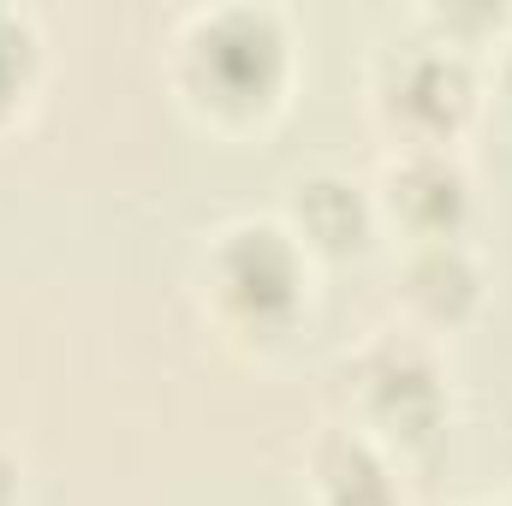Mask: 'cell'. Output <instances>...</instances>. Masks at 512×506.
<instances>
[{
  "label": "cell",
  "instance_id": "cell-1",
  "mask_svg": "<svg viewBox=\"0 0 512 506\" xmlns=\"http://www.w3.org/2000/svg\"><path fill=\"white\" fill-rule=\"evenodd\" d=\"M179 96L215 126H256L286 102L292 30L274 6H209L191 12L173 42Z\"/></svg>",
  "mask_w": 512,
  "mask_h": 506
},
{
  "label": "cell",
  "instance_id": "cell-2",
  "mask_svg": "<svg viewBox=\"0 0 512 506\" xmlns=\"http://www.w3.org/2000/svg\"><path fill=\"white\" fill-rule=\"evenodd\" d=\"M310 251L280 221H233L203 251V298L209 310L251 340H274L304 310Z\"/></svg>",
  "mask_w": 512,
  "mask_h": 506
},
{
  "label": "cell",
  "instance_id": "cell-3",
  "mask_svg": "<svg viewBox=\"0 0 512 506\" xmlns=\"http://www.w3.org/2000/svg\"><path fill=\"white\" fill-rule=\"evenodd\" d=\"M370 96L382 126L399 137V149H447L477 114V72L459 48L435 42V36H405L382 48L376 72H370Z\"/></svg>",
  "mask_w": 512,
  "mask_h": 506
},
{
  "label": "cell",
  "instance_id": "cell-4",
  "mask_svg": "<svg viewBox=\"0 0 512 506\" xmlns=\"http://www.w3.org/2000/svg\"><path fill=\"white\" fill-rule=\"evenodd\" d=\"M352 399H358V417H364V441H399V447H423L441 435L447 423V387L435 358L417 346V340H399L387 334L376 346H364L352 358Z\"/></svg>",
  "mask_w": 512,
  "mask_h": 506
},
{
  "label": "cell",
  "instance_id": "cell-5",
  "mask_svg": "<svg viewBox=\"0 0 512 506\" xmlns=\"http://www.w3.org/2000/svg\"><path fill=\"white\" fill-rule=\"evenodd\" d=\"M376 215H387L411 245H447L471 215V179L447 149H399L382 173Z\"/></svg>",
  "mask_w": 512,
  "mask_h": 506
},
{
  "label": "cell",
  "instance_id": "cell-6",
  "mask_svg": "<svg viewBox=\"0 0 512 506\" xmlns=\"http://www.w3.org/2000/svg\"><path fill=\"white\" fill-rule=\"evenodd\" d=\"M376 227V197L346 173H310L286 197V233L310 256H352L364 251Z\"/></svg>",
  "mask_w": 512,
  "mask_h": 506
},
{
  "label": "cell",
  "instance_id": "cell-7",
  "mask_svg": "<svg viewBox=\"0 0 512 506\" xmlns=\"http://www.w3.org/2000/svg\"><path fill=\"white\" fill-rule=\"evenodd\" d=\"M399 298H405V310L417 322L453 328V322H465L477 310L483 274H477L471 256L459 251V239H447V245H411L405 274H399Z\"/></svg>",
  "mask_w": 512,
  "mask_h": 506
},
{
  "label": "cell",
  "instance_id": "cell-8",
  "mask_svg": "<svg viewBox=\"0 0 512 506\" xmlns=\"http://www.w3.org/2000/svg\"><path fill=\"white\" fill-rule=\"evenodd\" d=\"M316 495L322 506H393V477L376 441H364L358 429H334L316 441Z\"/></svg>",
  "mask_w": 512,
  "mask_h": 506
},
{
  "label": "cell",
  "instance_id": "cell-9",
  "mask_svg": "<svg viewBox=\"0 0 512 506\" xmlns=\"http://www.w3.org/2000/svg\"><path fill=\"white\" fill-rule=\"evenodd\" d=\"M36 78H42V36H36L30 12L0 6V120H12L30 102Z\"/></svg>",
  "mask_w": 512,
  "mask_h": 506
},
{
  "label": "cell",
  "instance_id": "cell-10",
  "mask_svg": "<svg viewBox=\"0 0 512 506\" xmlns=\"http://www.w3.org/2000/svg\"><path fill=\"white\" fill-rule=\"evenodd\" d=\"M495 102L507 108V120H512V30L501 36V48H495Z\"/></svg>",
  "mask_w": 512,
  "mask_h": 506
},
{
  "label": "cell",
  "instance_id": "cell-11",
  "mask_svg": "<svg viewBox=\"0 0 512 506\" xmlns=\"http://www.w3.org/2000/svg\"><path fill=\"white\" fill-rule=\"evenodd\" d=\"M12 495H18V471H12V459L0 453V506H12Z\"/></svg>",
  "mask_w": 512,
  "mask_h": 506
}]
</instances>
